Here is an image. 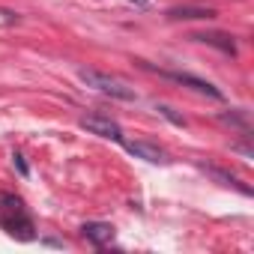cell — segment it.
<instances>
[{"instance_id": "6da1fadb", "label": "cell", "mask_w": 254, "mask_h": 254, "mask_svg": "<svg viewBox=\"0 0 254 254\" xmlns=\"http://www.w3.org/2000/svg\"><path fill=\"white\" fill-rule=\"evenodd\" d=\"M0 227H3L9 236L21 239V242L36 239L33 218H30L24 200L18 194H12V191H0Z\"/></svg>"}, {"instance_id": "7a4b0ae2", "label": "cell", "mask_w": 254, "mask_h": 254, "mask_svg": "<svg viewBox=\"0 0 254 254\" xmlns=\"http://www.w3.org/2000/svg\"><path fill=\"white\" fill-rule=\"evenodd\" d=\"M78 78H81L87 87L99 90L102 96H111V99H120V102H135V99H138V93H135L129 84H123L120 78H111V75H105V72L81 69V72H78Z\"/></svg>"}, {"instance_id": "3957f363", "label": "cell", "mask_w": 254, "mask_h": 254, "mask_svg": "<svg viewBox=\"0 0 254 254\" xmlns=\"http://www.w3.org/2000/svg\"><path fill=\"white\" fill-rule=\"evenodd\" d=\"M78 126H81V129H87L90 135H99V138L114 141V144H123V141H126V138H123V129H120V123L111 120V117H102V114H87V117L78 120Z\"/></svg>"}, {"instance_id": "277c9868", "label": "cell", "mask_w": 254, "mask_h": 254, "mask_svg": "<svg viewBox=\"0 0 254 254\" xmlns=\"http://www.w3.org/2000/svg\"><path fill=\"white\" fill-rule=\"evenodd\" d=\"M159 75H165V78H171V81H177V84H186V87H191L194 93H203V96L221 99V90H218V87H212L209 81L197 78V75H189V72H159Z\"/></svg>"}, {"instance_id": "5b68a950", "label": "cell", "mask_w": 254, "mask_h": 254, "mask_svg": "<svg viewBox=\"0 0 254 254\" xmlns=\"http://www.w3.org/2000/svg\"><path fill=\"white\" fill-rule=\"evenodd\" d=\"M123 147L129 150L135 159H144V162H150V165H168V162H171V159H168V153H165L162 147L147 144V141H135V144H126V141H123Z\"/></svg>"}, {"instance_id": "8992f818", "label": "cell", "mask_w": 254, "mask_h": 254, "mask_svg": "<svg viewBox=\"0 0 254 254\" xmlns=\"http://www.w3.org/2000/svg\"><path fill=\"white\" fill-rule=\"evenodd\" d=\"M81 233H84V239H90L96 248H105V245L114 242V227H111L108 221H84V224H81Z\"/></svg>"}, {"instance_id": "52a82bcc", "label": "cell", "mask_w": 254, "mask_h": 254, "mask_svg": "<svg viewBox=\"0 0 254 254\" xmlns=\"http://www.w3.org/2000/svg\"><path fill=\"white\" fill-rule=\"evenodd\" d=\"M212 15L215 12L206 6H180V9L168 12V18H174V21H194V18H212Z\"/></svg>"}, {"instance_id": "ba28073f", "label": "cell", "mask_w": 254, "mask_h": 254, "mask_svg": "<svg viewBox=\"0 0 254 254\" xmlns=\"http://www.w3.org/2000/svg\"><path fill=\"white\" fill-rule=\"evenodd\" d=\"M197 42H206V45H215L221 48L224 54H236V45H233V36H224V33H200V36H191Z\"/></svg>"}, {"instance_id": "9c48e42d", "label": "cell", "mask_w": 254, "mask_h": 254, "mask_svg": "<svg viewBox=\"0 0 254 254\" xmlns=\"http://www.w3.org/2000/svg\"><path fill=\"white\" fill-rule=\"evenodd\" d=\"M203 171H206V174H212L221 186H230V189H236V191H242V194H251V189H248V186H242L233 174H227V171H221V168H206V165H203Z\"/></svg>"}, {"instance_id": "30bf717a", "label": "cell", "mask_w": 254, "mask_h": 254, "mask_svg": "<svg viewBox=\"0 0 254 254\" xmlns=\"http://www.w3.org/2000/svg\"><path fill=\"white\" fill-rule=\"evenodd\" d=\"M159 114H162V117H168V120H171V123H177V126H186V120H183V117H177V114H174V108H168V105H159Z\"/></svg>"}, {"instance_id": "8fae6325", "label": "cell", "mask_w": 254, "mask_h": 254, "mask_svg": "<svg viewBox=\"0 0 254 254\" xmlns=\"http://www.w3.org/2000/svg\"><path fill=\"white\" fill-rule=\"evenodd\" d=\"M12 165L18 168V174H21V177H27V165H24V156H21V153H15V156H12Z\"/></svg>"}, {"instance_id": "7c38bea8", "label": "cell", "mask_w": 254, "mask_h": 254, "mask_svg": "<svg viewBox=\"0 0 254 254\" xmlns=\"http://www.w3.org/2000/svg\"><path fill=\"white\" fill-rule=\"evenodd\" d=\"M126 3H132V6H141V9H147V6H150V0H126Z\"/></svg>"}]
</instances>
